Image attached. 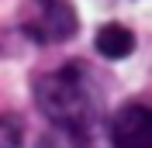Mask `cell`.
<instances>
[{"mask_svg": "<svg viewBox=\"0 0 152 148\" xmlns=\"http://www.w3.org/2000/svg\"><path fill=\"white\" fill-rule=\"evenodd\" d=\"M97 52L104 59H111V62L128 59L135 52V35L124 24H104V28L97 31Z\"/></svg>", "mask_w": 152, "mask_h": 148, "instance_id": "cell-4", "label": "cell"}, {"mask_svg": "<svg viewBox=\"0 0 152 148\" xmlns=\"http://www.w3.org/2000/svg\"><path fill=\"white\" fill-rule=\"evenodd\" d=\"M111 145L114 148H152V107L124 103L111 117Z\"/></svg>", "mask_w": 152, "mask_h": 148, "instance_id": "cell-3", "label": "cell"}, {"mask_svg": "<svg viewBox=\"0 0 152 148\" xmlns=\"http://www.w3.org/2000/svg\"><path fill=\"white\" fill-rule=\"evenodd\" d=\"M38 148H90L86 131H69V128H52L45 138L38 141Z\"/></svg>", "mask_w": 152, "mask_h": 148, "instance_id": "cell-5", "label": "cell"}, {"mask_svg": "<svg viewBox=\"0 0 152 148\" xmlns=\"http://www.w3.org/2000/svg\"><path fill=\"white\" fill-rule=\"evenodd\" d=\"M80 21L69 0H28V7L21 14V31L24 38L38 45H62L76 35Z\"/></svg>", "mask_w": 152, "mask_h": 148, "instance_id": "cell-2", "label": "cell"}, {"mask_svg": "<svg viewBox=\"0 0 152 148\" xmlns=\"http://www.w3.org/2000/svg\"><path fill=\"white\" fill-rule=\"evenodd\" d=\"M24 145V120L18 114H0V148H21Z\"/></svg>", "mask_w": 152, "mask_h": 148, "instance_id": "cell-6", "label": "cell"}, {"mask_svg": "<svg viewBox=\"0 0 152 148\" xmlns=\"http://www.w3.org/2000/svg\"><path fill=\"white\" fill-rule=\"evenodd\" d=\"M35 103L52 128L86 131L94 120V90L80 62H66L35 79Z\"/></svg>", "mask_w": 152, "mask_h": 148, "instance_id": "cell-1", "label": "cell"}]
</instances>
